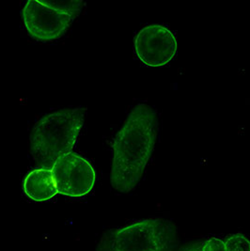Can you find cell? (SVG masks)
Segmentation results:
<instances>
[{
    "label": "cell",
    "instance_id": "obj_1",
    "mask_svg": "<svg viewBox=\"0 0 250 251\" xmlns=\"http://www.w3.org/2000/svg\"><path fill=\"white\" fill-rule=\"evenodd\" d=\"M157 133L156 112L147 104H137L111 144L110 182L116 190L127 193L137 186L153 152Z\"/></svg>",
    "mask_w": 250,
    "mask_h": 251
},
{
    "label": "cell",
    "instance_id": "obj_2",
    "mask_svg": "<svg viewBox=\"0 0 250 251\" xmlns=\"http://www.w3.org/2000/svg\"><path fill=\"white\" fill-rule=\"evenodd\" d=\"M86 108H68L44 116L30 135V151L36 164L52 169L61 156L73 151L84 125Z\"/></svg>",
    "mask_w": 250,
    "mask_h": 251
},
{
    "label": "cell",
    "instance_id": "obj_3",
    "mask_svg": "<svg viewBox=\"0 0 250 251\" xmlns=\"http://www.w3.org/2000/svg\"><path fill=\"white\" fill-rule=\"evenodd\" d=\"M175 233L170 221L147 219L107 231L97 251H173Z\"/></svg>",
    "mask_w": 250,
    "mask_h": 251
},
{
    "label": "cell",
    "instance_id": "obj_4",
    "mask_svg": "<svg viewBox=\"0 0 250 251\" xmlns=\"http://www.w3.org/2000/svg\"><path fill=\"white\" fill-rule=\"evenodd\" d=\"M51 171L57 192L68 197L89 194L96 180V173L91 163L74 151L58 158Z\"/></svg>",
    "mask_w": 250,
    "mask_h": 251
},
{
    "label": "cell",
    "instance_id": "obj_5",
    "mask_svg": "<svg viewBox=\"0 0 250 251\" xmlns=\"http://www.w3.org/2000/svg\"><path fill=\"white\" fill-rule=\"evenodd\" d=\"M24 23L28 34L37 41L47 42L66 33L74 16L46 5L43 0H29L22 11Z\"/></svg>",
    "mask_w": 250,
    "mask_h": 251
},
{
    "label": "cell",
    "instance_id": "obj_6",
    "mask_svg": "<svg viewBox=\"0 0 250 251\" xmlns=\"http://www.w3.org/2000/svg\"><path fill=\"white\" fill-rule=\"evenodd\" d=\"M138 58L150 67H162L175 57L178 44L175 35L162 25L143 27L134 39Z\"/></svg>",
    "mask_w": 250,
    "mask_h": 251
},
{
    "label": "cell",
    "instance_id": "obj_7",
    "mask_svg": "<svg viewBox=\"0 0 250 251\" xmlns=\"http://www.w3.org/2000/svg\"><path fill=\"white\" fill-rule=\"evenodd\" d=\"M24 191L35 201H45L58 193L50 169H36L29 172L24 180Z\"/></svg>",
    "mask_w": 250,
    "mask_h": 251
},
{
    "label": "cell",
    "instance_id": "obj_8",
    "mask_svg": "<svg viewBox=\"0 0 250 251\" xmlns=\"http://www.w3.org/2000/svg\"><path fill=\"white\" fill-rule=\"evenodd\" d=\"M48 7L64 12L76 18L82 12L85 3L79 0H43Z\"/></svg>",
    "mask_w": 250,
    "mask_h": 251
},
{
    "label": "cell",
    "instance_id": "obj_9",
    "mask_svg": "<svg viewBox=\"0 0 250 251\" xmlns=\"http://www.w3.org/2000/svg\"><path fill=\"white\" fill-rule=\"evenodd\" d=\"M226 251H250V241L243 234H233L224 242Z\"/></svg>",
    "mask_w": 250,
    "mask_h": 251
},
{
    "label": "cell",
    "instance_id": "obj_10",
    "mask_svg": "<svg viewBox=\"0 0 250 251\" xmlns=\"http://www.w3.org/2000/svg\"><path fill=\"white\" fill-rule=\"evenodd\" d=\"M201 251H226L223 241L217 238H211L206 241L201 247Z\"/></svg>",
    "mask_w": 250,
    "mask_h": 251
},
{
    "label": "cell",
    "instance_id": "obj_11",
    "mask_svg": "<svg viewBox=\"0 0 250 251\" xmlns=\"http://www.w3.org/2000/svg\"><path fill=\"white\" fill-rule=\"evenodd\" d=\"M182 251H201V246L194 245V246H189L185 248Z\"/></svg>",
    "mask_w": 250,
    "mask_h": 251
}]
</instances>
